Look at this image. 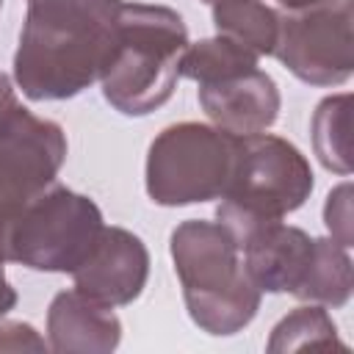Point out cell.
<instances>
[{
    "label": "cell",
    "instance_id": "cell-23",
    "mask_svg": "<svg viewBox=\"0 0 354 354\" xmlns=\"http://www.w3.org/2000/svg\"><path fill=\"white\" fill-rule=\"evenodd\" d=\"M205 3H213V0H205Z\"/></svg>",
    "mask_w": 354,
    "mask_h": 354
},
{
    "label": "cell",
    "instance_id": "cell-9",
    "mask_svg": "<svg viewBox=\"0 0 354 354\" xmlns=\"http://www.w3.org/2000/svg\"><path fill=\"white\" fill-rule=\"evenodd\" d=\"M72 277L80 293L122 307L141 296L149 277V252L136 232L124 227H102Z\"/></svg>",
    "mask_w": 354,
    "mask_h": 354
},
{
    "label": "cell",
    "instance_id": "cell-3",
    "mask_svg": "<svg viewBox=\"0 0 354 354\" xmlns=\"http://www.w3.org/2000/svg\"><path fill=\"white\" fill-rule=\"evenodd\" d=\"M188 44V28L174 8L124 3L100 77L105 102L124 116H147L166 105L177 88Z\"/></svg>",
    "mask_w": 354,
    "mask_h": 354
},
{
    "label": "cell",
    "instance_id": "cell-24",
    "mask_svg": "<svg viewBox=\"0 0 354 354\" xmlns=\"http://www.w3.org/2000/svg\"><path fill=\"white\" fill-rule=\"evenodd\" d=\"M0 6H3V0H0Z\"/></svg>",
    "mask_w": 354,
    "mask_h": 354
},
{
    "label": "cell",
    "instance_id": "cell-22",
    "mask_svg": "<svg viewBox=\"0 0 354 354\" xmlns=\"http://www.w3.org/2000/svg\"><path fill=\"white\" fill-rule=\"evenodd\" d=\"M282 8H304V6H315V3H324V0H277Z\"/></svg>",
    "mask_w": 354,
    "mask_h": 354
},
{
    "label": "cell",
    "instance_id": "cell-8",
    "mask_svg": "<svg viewBox=\"0 0 354 354\" xmlns=\"http://www.w3.org/2000/svg\"><path fill=\"white\" fill-rule=\"evenodd\" d=\"M354 3L324 0L282 8L274 53L279 64L310 86H343L354 72Z\"/></svg>",
    "mask_w": 354,
    "mask_h": 354
},
{
    "label": "cell",
    "instance_id": "cell-2",
    "mask_svg": "<svg viewBox=\"0 0 354 354\" xmlns=\"http://www.w3.org/2000/svg\"><path fill=\"white\" fill-rule=\"evenodd\" d=\"M169 252L185 310L202 332L230 337L254 321L263 293L249 279L235 238L218 221H180L171 230Z\"/></svg>",
    "mask_w": 354,
    "mask_h": 354
},
{
    "label": "cell",
    "instance_id": "cell-19",
    "mask_svg": "<svg viewBox=\"0 0 354 354\" xmlns=\"http://www.w3.org/2000/svg\"><path fill=\"white\" fill-rule=\"evenodd\" d=\"M47 340L25 321L0 318V351H47Z\"/></svg>",
    "mask_w": 354,
    "mask_h": 354
},
{
    "label": "cell",
    "instance_id": "cell-6",
    "mask_svg": "<svg viewBox=\"0 0 354 354\" xmlns=\"http://www.w3.org/2000/svg\"><path fill=\"white\" fill-rule=\"evenodd\" d=\"M102 227V210L94 199L53 183L14 210L8 260L30 271L72 274L91 252Z\"/></svg>",
    "mask_w": 354,
    "mask_h": 354
},
{
    "label": "cell",
    "instance_id": "cell-10",
    "mask_svg": "<svg viewBox=\"0 0 354 354\" xmlns=\"http://www.w3.org/2000/svg\"><path fill=\"white\" fill-rule=\"evenodd\" d=\"M196 97L207 119L235 136L266 133L277 122L282 108L277 80L260 66L213 83H202L196 88Z\"/></svg>",
    "mask_w": 354,
    "mask_h": 354
},
{
    "label": "cell",
    "instance_id": "cell-14",
    "mask_svg": "<svg viewBox=\"0 0 354 354\" xmlns=\"http://www.w3.org/2000/svg\"><path fill=\"white\" fill-rule=\"evenodd\" d=\"M213 28L218 36L252 50L257 58L274 53L279 11L263 0H213L210 3Z\"/></svg>",
    "mask_w": 354,
    "mask_h": 354
},
{
    "label": "cell",
    "instance_id": "cell-18",
    "mask_svg": "<svg viewBox=\"0 0 354 354\" xmlns=\"http://www.w3.org/2000/svg\"><path fill=\"white\" fill-rule=\"evenodd\" d=\"M324 224L329 230V238L351 246L354 243V216H351V183H340L329 191L324 202Z\"/></svg>",
    "mask_w": 354,
    "mask_h": 354
},
{
    "label": "cell",
    "instance_id": "cell-4",
    "mask_svg": "<svg viewBox=\"0 0 354 354\" xmlns=\"http://www.w3.org/2000/svg\"><path fill=\"white\" fill-rule=\"evenodd\" d=\"M313 185L310 160L296 144L271 133L238 136L235 174L216 207V218L241 246L257 227L299 210Z\"/></svg>",
    "mask_w": 354,
    "mask_h": 354
},
{
    "label": "cell",
    "instance_id": "cell-13",
    "mask_svg": "<svg viewBox=\"0 0 354 354\" xmlns=\"http://www.w3.org/2000/svg\"><path fill=\"white\" fill-rule=\"evenodd\" d=\"M351 288L354 279H351L348 246L332 238H315L313 260L293 296L321 307H346L351 299Z\"/></svg>",
    "mask_w": 354,
    "mask_h": 354
},
{
    "label": "cell",
    "instance_id": "cell-1",
    "mask_svg": "<svg viewBox=\"0 0 354 354\" xmlns=\"http://www.w3.org/2000/svg\"><path fill=\"white\" fill-rule=\"evenodd\" d=\"M122 0H28L14 83L33 102L69 100L102 77Z\"/></svg>",
    "mask_w": 354,
    "mask_h": 354
},
{
    "label": "cell",
    "instance_id": "cell-7",
    "mask_svg": "<svg viewBox=\"0 0 354 354\" xmlns=\"http://www.w3.org/2000/svg\"><path fill=\"white\" fill-rule=\"evenodd\" d=\"M66 133L58 122L30 113L6 72H0V207L17 210L55 183L66 160Z\"/></svg>",
    "mask_w": 354,
    "mask_h": 354
},
{
    "label": "cell",
    "instance_id": "cell-12",
    "mask_svg": "<svg viewBox=\"0 0 354 354\" xmlns=\"http://www.w3.org/2000/svg\"><path fill=\"white\" fill-rule=\"evenodd\" d=\"M122 340V321L77 288L53 296L47 310V346L58 354H108Z\"/></svg>",
    "mask_w": 354,
    "mask_h": 354
},
{
    "label": "cell",
    "instance_id": "cell-11",
    "mask_svg": "<svg viewBox=\"0 0 354 354\" xmlns=\"http://www.w3.org/2000/svg\"><path fill=\"white\" fill-rule=\"evenodd\" d=\"M315 238L285 221L257 227L238 246L243 252V268L260 293H290L304 279L313 260Z\"/></svg>",
    "mask_w": 354,
    "mask_h": 354
},
{
    "label": "cell",
    "instance_id": "cell-20",
    "mask_svg": "<svg viewBox=\"0 0 354 354\" xmlns=\"http://www.w3.org/2000/svg\"><path fill=\"white\" fill-rule=\"evenodd\" d=\"M17 304V290L6 277V268L0 266V318H6Z\"/></svg>",
    "mask_w": 354,
    "mask_h": 354
},
{
    "label": "cell",
    "instance_id": "cell-5",
    "mask_svg": "<svg viewBox=\"0 0 354 354\" xmlns=\"http://www.w3.org/2000/svg\"><path fill=\"white\" fill-rule=\"evenodd\" d=\"M235 163V133L202 122L169 124L147 152V194L163 207L221 199L232 183Z\"/></svg>",
    "mask_w": 354,
    "mask_h": 354
},
{
    "label": "cell",
    "instance_id": "cell-21",
    "mask_svg": "<svg viewBox=\"0 0 354 354\" xmlns=\"http://www.w3.org/2000/svg\"><path fill=\"white\" fill-rule=\"evenodd\" d=\"M14 210L0 207V266L8 263V224H11Z\"/></svg>",
    "mask_w": 354,
    "mask_h": 354
},
{
    "label": "cell",
    "instance_id": "cell-15",
    "mask_svg": "<svg viewBox=\"0 0 354 354\" xmlns=\"http://www.w3.org/2000/svg\"><path fill=\"white\" fill-rule=\"evenodd\" d=\"M351 94L324 97L310 119L313 149L324 169L351 174Z\"/></svg>",
    "mask_w": 354,
    "mask_h": 354
},
{
    "label": "cell",
    "instance_id": "cell-16",
    "mask_svg": "<svg viewBox=\"0 0 354 354\" xmlns=\"http://www.w3.org/2000/svg\"><path fill=\"white\" fill-rule=\"evenodd\" d=\"M254 66H257V55L252 50L216 33L210 39H202L185 47L180 61V77H188L196 86H202V83H213V80L254 69Z\"/></svg>",
    "mask_w": 354,
    "mask_h": 354
},
{
    "label": "cell",
    "instance_id": "cell-17",
    "mask_svg": "<svg viewBox=\"0 0 354 354\" xmlns=\"http://www.w3.org/2000/svg\"><path fill=\"white\" fill-rule=\"evenodd\" d=\"M329 346L346 348V343L337 337V326L329 318V313L321 304H310V301L290 310L271 329V337L266 343L271 354L299 351V348H329Z\"/></svg>",
    "mask_w": 354,
    "mask_h": 354
}]
</instances>
